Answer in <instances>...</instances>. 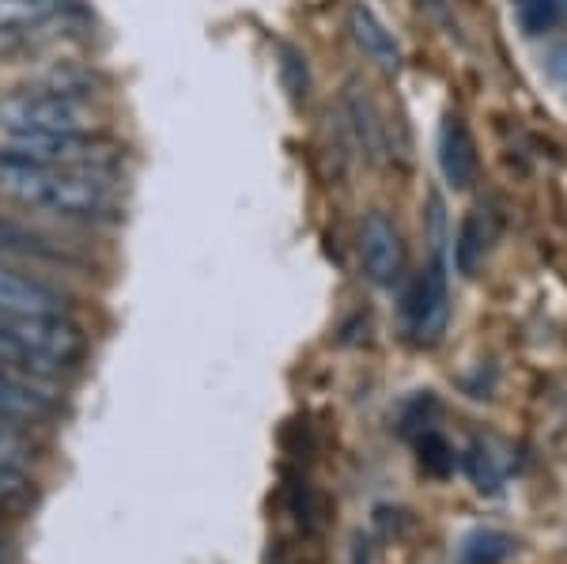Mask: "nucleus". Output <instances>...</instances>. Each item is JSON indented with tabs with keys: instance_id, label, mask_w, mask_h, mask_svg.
Instances as JSON below:
<instances>
[{
	"instance_id": "f257e3e1",
	"label": "nucleus",
	"mask_w": 567,
	"mask_h": 564,
	"mask_svg": "<svg viewBox=\"0 0 567 564\" xmlns=\"http://www.w3.org/2000/svg\"><path fill=\"white\" fill-rule=\"evenodd\" d=\"M0 194L27 208L65 216V221H114L117 202L103 175L76 167L31 163L0 148Z\"/></svg>"
},
{
	"instance_id": "f03ea898",
	"label": "nucleus",
	"mask_w": 567,
	"mask_h": 564,
	"mask_svg": "<svg viewBox=\"0 0 567 564\" xmlns=\"http://www.w3.org/2000/svg\"><path fill=\"white\" fill-rule=\"evenodd\" d=\"M103 133L99 111L72 88H20L0 95V136L45 141V136Z\"/></svg>"
},
{
	"instance_id": "7ed1b4c3",
	"label": "nucleus",
	"mask_w": 567,
	"mask_h": 564,
	"mask_svg": "<svg viewBox=\"0 0 567 564\" xmlns=\"http://www.w3.org/2000/svg\"><path fill=\"white\" fill-rule=\"evenodd\" d=\"M446 322H451V288H446L443 262H432L405 288V326L416 345H439Z\"/></svg>"
},
{
	"instance_id": "20e7f679",
	"label": "nucleus",
	"mask_w": 567,
	"mask_h": 564,
	"mask_svg": "<svg viewBox=\"0 0 567 564\" xmlns=\"http://www.w3.org/2000/svg\"><path fill=\"white\" fill-rule=\"evenodd\" d=\"M360 266L363 273L382 288H393L405 277V239H401L398 224L390 221L382 208H371L360 224Z\"/></svg>"
},
{
	"instance_id": "39448f33",
	"label": "nucleus",
	"mask_w": 567,
	"mask_h": 564,
	"mask_svg": "<svg viewBox=\"0 0 567 564\" xmlns=\"http://www.w3.org/2000/svg\"><path fill=\"white\" fill-rule=\"evenodd\" d=\"M0 315H69V296L0 258Z\"/></svg>"
},
{
	"instance_id": "423d86ee",
	"label": "nucleus",
	"mask_w": 567,
	"mask_h": 564,
	"mask_svg": "<svg viewBox=\"0 0 567 564\" xmlns=\"http://www.w3.org/2000/svg\"><path fill=\"white\" fill-rule=\"evenodd\" d=\"M439 171L451 182L454 189H470L477 182L481 160H477V144H473L470 125L462 122L458 114H446L443 125H439Z\"/></svg>"
},
{
	"instance_id": "0eeeda50",
	"label": "nucleus",
	"mask_w": 567,
	"mask_h": 564,
	"mask_svg": "<svg viewBox=\"0 0 567 564\" xmlns=\"http://www.w3.org/2000/svg\"><path fill=\"white\" fill-rule=\"evenodd\" d=\"M349 34H352V42L360 45V53L371 61L374 69H382L386 76H393V72L401 69L398 39H393V34L386 31V23H382L379 16L363 4V0L349 4Z\"/></svg>"
},
{
	"instance_id": "6e6552de",
	"label": "nucleus",
	"mask_w": 567,
	"mask_h": 564,
	"mask_svg": "<svg viewBox=\"0 0 567 564\" xmlns=\"http://www.w3.org/2000/svg\"><path fill=\"white\" fill-rule=\"evenodd\" d=\"M72 8V0H0V31L27 42V34L58 23Z\"/></svg>"
},
{
	"instance_id": "1a4fd4ad",
	"label": "nucleus",
	"mask_w": 567,
	"mask_h": 564,
	"mask_svg": "<svg viewBox=\"0 0 567 564\" xmlns=\"http://www.w3.org/2000/svg\"><path fill=\"white\" fill-rule=\"evenodd\" d=\"M53 413V398L39 387L16 379L12 371H0V421L4 424H34Z\"/></svg>"
},
{
	"instance_id": "9d476101",
	"label": "nucleus",
	"mask_w": 567,
	"mask_h": 564,
	"mask_svg": "<svg viewBox=\"0 0 567 564\" xmlns=\"http://www.w3.org/2000/svg\"><path fill=\"white\" fill-rule=\"evenodd\" d=\"M518 553V539L496 526H473L458 539L454 564H507Z\"/></svg>"
},
{
	"instance_id": "9b49d317",
	"label": "nucleus",
	"mask_w": 567,
	"mask_h": 564,
	"mask_svg": "<svg viewBox=\"0 0 567 564\" xmlns=\"http://www.w3.org/2000/svg\"><path fill=\"white\" fill-rule=\"evenodd\" d=\"M488 243H492V227L484 221L481 213H470L454 235V266H458L462 277H477L484 254H488Z\"/></svg>"
},
{
	"instance_id": "f8f14e48",
	"label": "nucleus",
	"mask_w": 567,
	"mask_h": 564,
	"mask_svg": "<svg viewBox=\"0 0 567 564\" xmlns=\"http://www.w3.org/2000/svg\"><path fill=\"white\" fill-rule=\"evenodd\" d=\"M0 258H58V250L34 227L0 213Z\"/></svg>"
},
{
	"instance_id": "ddd939ff",
	"label": "nucleus",
	"mask_w": 567,
	"mask_h": 564,
	"mask_svg": "<svg viewBox=\"0 0 567 564\" xmlns=\"http://www.w3.org/2000/svg\"><path fill=\"white\" fill-rule=\"evenodd\" d=\"M344 106H349V114H352V125H355V136H360L363 152H368V156H379L382 152V122H379V111L371 106V99L363 95L360 88H349Z\"/></svg>"
},
{
	"instance_id": "4468645a",
	"label": "nucleus",
	"mask_w": 567,
	"mask_h": 564,
	"mask_svg": "<svg viewBox=\"0 0 567 564\" xmlns=\"http://www.w3.org/2000/svg\"><path fill=\"white\" fill-rule=\"evenodd\" d=\"M465 474L473 478V485H477V493H488V496H496L499 489H503V466H499V459L492 454L488 443H473L470 454H465Z\"/></svg>"
},
{
	"instance_id": "2eb2a0df",
	"label": "nucleus",
	"mask_w": 567,
	"mask_h": 564,
	"mask_svg": "<svg viewBox=\"0 0 567 564\" xmlns=\"http://www.w3.org/2000/svg\"><path fill=\"white\" fill-rule=\"evenodd\" d=\"M515 12L526 34H545L560 23L564 0H523V4H515Z\"/></svg>"
},
{
	"instance_id": "dca6fc26",
	"label": "nucleus",
	"mask_w": 567,
	"mask_h": 564,
	"mask_svg": "<svg viewBox=\"0 0 567 564\" xmlns=\"http://www.w3.org/2000/svg\"><path fill=\"white\" fill-rule=\"evenodd\" d=\"M416 448H420V466H424L427 474H451V470H454L451 443H446L435 429H424Z\"/></svg>"
},
{
	"instance_id": "f3484780",
	"label": "nucleus",
	"mask_w": 567,
	"mask_h": 564,
	"mask_svg": "<svg viewBox=\"0 0 567 564\" xmlns=\"http://www.w3.org/2000/svg\"><path fill=\"white\" fill-rule=\"evenodd\" d=\"M27 443H23V435L16 432V424H4L0 421V462L4 466H20L23 470V462H27Z\"/></svg>"
},
{
	"instance_id": "a211bd4d",
	"label": "nucleus",
	"mask_w": 567,
	"mask_h": 564,
	"mask_svg": "<svg viewBox=\"0 0 567 564\" xmlns=\"http://www.w3.org/2000/svg\"><path fill=\"white\" fill-rule=\"evenodd\" d=\"M27 493V474L20 466H4L0 462V504H12Z\"/></svg>"
},
{
	"instance_id": "6ab92c4d",
	"label": "nucleus",
	"mask_w": 567,
	"mask_h": 564,
	"mask_svg": "<svg viewBox=\"0 0 567 564\" xmlns=\"http://www.w3.org/2000/svg\"><path fill=\"white\" fill-rule=\"evenodd\" d=\"M20 50H23V39H16V34H4V31H0V61L12 58V53H20Z\"/></svg>"
},
{
	"instance_id": "aec40b11",
	"label": "nucleus",
	"mask_w": 567,
	"mask_h": 564,
	"mask_svg": "<svg viewBox=\"0 0 567 564\" xmlns=\"http://www.w3.org/2000/svg\"><path fill=\"white\" fill-rule=\"evenodd\" d=\"M564 65H567V50H564Z\"/></svg>"
}]
</instances>
